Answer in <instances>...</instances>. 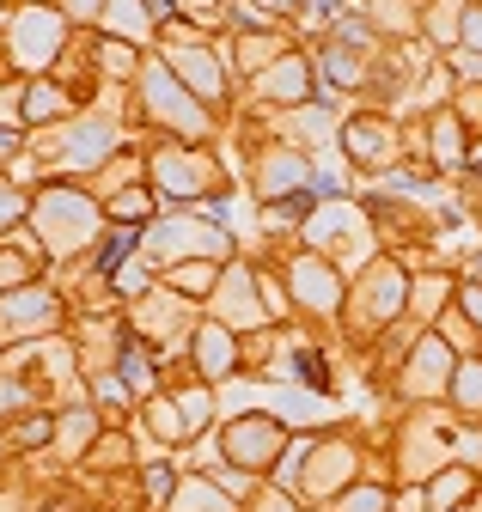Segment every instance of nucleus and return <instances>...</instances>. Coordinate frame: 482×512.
I'll use <instances>...</instances> for the list:
<instances>
[{"label": "nucleus", "mask_w": 482, "mask_h": 512, "mask_svg": "<svg viewBox=\"0 0 482 512\" xmlns=\"http://www.w3.org/2000/svg\"><path fill=\"white\" fill-rule=\"evenodd\" d=\"M464 488H470V470H440V482L428 488V512H446Z\"/></svg>", "instance_id": "nucleus-15"}, {"label": "nucleus", "mask_w": 482, "mask_h": 512, "mask_svg": "<svg viewBox=\"0 0 482 512\" xmlns=\"http://www.w3.org/2000/svg\"><path fill=\"white\" fill-rule=\"evenodd\" d=\"M159 177H165V189H171V196H202V171L196 165H184V159H159Z\"/></svg>", "instance_id": "nucleus-13"}, {"label": "nucleus", "mask_w": 482, "mask_h": 512, "mask_svg": "<svg viewBox=\"0 0 482 512\" xmlns=\"http://www.w3.org/2000/svg\"><path fill=\"white\" fill-rule=\"evenodd\" d=\"M263 7H299V0H263Z\"/></svg>", "instance_id": "nucleus-35"}, {"label": "nucleus", "mask_w": 482, "mask_h": 512, "mask_svg": "<svg viewBox=\"0 0 482 512\" xmlns=\"http://www.w3.org/2000/svg\"><path fill=\"white\" fill-rule=\"evenodd\" d=\"M153 433H159V439H190V421H184V409L153 403Z\"/></svg>", "instance_id": "nucleus-21"}, {"label": "nucleus", "mask_w": 482, "mask_h": 512, "mask_svg": "<svg viewBox=\"0 0 482 512\" xmlns=\"http://www.w3.org/2000/svg\"><path fill=\"white\" fill-rule=\"evenodd\" d=\"M293 372H299V384H306L312 397L330 391V366H324V354H312V348H306V354H293Z\"/></svg>", "instance_id": "nucleus-14"}, {"label": "nucleus", "mask_w": 482, "mask_h": 512, "mask_svg": "<svg viewBox=\"0 0 482 512\" xmlns=\"http://www.w3.org/2000/svg\"><path fill=\"white\" fill-rule=\"evenodd\" d=\"M415 305H421V311H440V305H446V281H440V275H428V281L415 287Z\"/></svg>", "instance_id": "nucleus-26"}, {"label": "nucleus", "mask_w": 482, "mask_h": 512, "mask_svg": "<svg viewBox=\"0 0 482 512\" xmlns=\"http://www.w3.org/2000/svg\"><path fill=\"white\" fill-rule=\"evenodd\" d=\"M129 244H135V232H129V226H116V232H110V244H104V269H116V256H123Z\"/></svg>", "instance_id": "nucleus-28"}, {"label": "nucleus", "mask_w": 482, "mask_h": 512, "mask_svg": "<svg viewBox=\"0 0 482 512\" xmlns=\"http://www.w3.org/2000/svg\"><path fill=\"white\" fill-rule=\"evenodd\" d=\"M385 153H391V128H385L379 116H354V122H348V159L373 165V159H385Z\"/></svg>", "instance_id": "nucleus-7"}, {"label": "nucleus", "mask_w": 482, "mask_h": 512, "mask_svg": "<svg viewBox=\"0 0 482 512\" xmlns=\"http://www.w3.org/2000/svg\"><path fill=\"white\" fill-rule=\"evenodd\" d=\"M293 293L306 299L312 311H336V305H342V281H336L324 263H299V269H293Z\"/></svg>", "instance_id": "nucleus-5"}, {"label": "nucleus", "mask_w": 482, "mask_h": 512, "mask_svg": "<svg viewBox=\"0 0 482 512\" xmlns=\"http://www.w3.org/2000/svg\"><path fill=\"white\" fill-rule=\"evenodd\" d=\"M153 104H159V110H171L184 135H202V128H208V122H202V110H196L190 98H177V92H171V80H165L159 68H153Z\"/></svg>", "instance_id": "nucleus-10"}, {"label": "nucleus", "mask_w": 482, "mask_h": 512, "mask_svg": "<svg viewBox=\"0 0 482 512\" xmlns=\"http://www.w3.org/2000/svg\"><path fill=\"white\" fill-rule=\"evenodd\" d=\"M165 494H171V470L153 464V470H147V500H165Z\"/></svg>", "instance_id": "nucleus-29"}, {"label": "nucleus", "mask_w": 482, "mask_h": 512, "mask_svg": "<svg viewBox=\"0 0 482 512\" xmlns=\"http://www.w3.org/2000/svg\"><path fill=\"white\" fill-rule=\"evenodd\" d=\"M306 55H287V61H275L269 68V98H287V104H299L306 98Z\"/></svg>", "instance_id": "nucleus-11"}, {"label": "nucleus", "mask_w": 482, "mask_h": 512, "mask_svg": "<svg viewBox=\"0 0 482 512\" xmlns=\"http://www.w3.org/2000/svg\"><path fill=\"white\" fill-rule=\"evenodd\" d=\"M452 372H458V354L446 336H421L415 342V360H409V391H452Z\"/></svg>", "instance_id": "nucleus-2"}, {"label": "nucleus", "mask_w": 482, "mask_h": 512, "mask_svg": "<svg viewBox=\"0 0 482 512\" xmlns=\"http://www.w3.org/2000/svg\"><path fill=\"white\" fill-rule=\"evenodd\" d=\"M116 287H123V293H135V287H147V269H141V263H129V269H123V281H116Z\"/></svg>", "instance_id": "nucleus-31"}, {"label": "nucleus", "mask_w": 482, "mask_h": 512, "mask_svg": "<svg viewBox=\"0 0 482 512\" xmlns=\"http://www.w3.org/2000/svg\"><path fill=\"white\" fill-rule=\"evenodd\" d=\"M336 512H385V488H354L336 500Z\"/></svg>", "instance_id": "nucleus-23"}, {"label": "nucleus", "mask_w": 482, "mask_h": 512, "mask_svg": "<svg viewBox=\"0 0 482 512\" xmlns=\"http://www.w3.org/2000/svg\"><path fill=\"white\" fill-rule=\"evenodd\" d=\"M312 458H318V464H312V476H306V482H312V494H330L336 482H348V476H354V452H348V445H312Z\"/></svg>", "instance_id": "nucleus-8"}, {"label": "nucleus", "mask_w": 482, "mask_h": 512, "mask_svg": "<svg viewBox=\"0 0 482 512\" xmlns=\"http://www.w3.org/2000/svg\"><path fill=\"white\" fill-rule=\"evenodd\" d=\"M123 384H129V391H153V360L147 354H123Z\"/></svg>", "instance_id": "nucleus-22"}, {"label": "nucleus", "mask_w": 482, "mask_h": 512, "mask_svg": "<svg viewBox=\"0 0 482 512\" xmlns=\"http://www.w3.org/2000/svg\"><path fill=\"white\" fill-rule=\"evenodd\" d=\"M306 189H312V171H306V159H299V153H275L269 165H263V196L269 202H293V196H306Z\"/></svg>", "instance_id": "nucleus-4"}, {"label": "nucleus", "mask_w": 482, "mask_h": 512, "mask_svg": "<svg viewBox=\"0 0 482 512\" xmlns=\"http://www.w3.org/2000/svg\"><path fill=\"white\" fill-rule=\"evenodd\" d=\"M281 452V421L275 415H245L238 427H226V458L238 470H257Z\"/></svg>", "instance_id": "nucleus-1"}, {"label": "nucleus", "mask_w": 482, "mask_h": 512, "mask_svg": "<svg viewBox=\"0 0 482 512\" xmlns=\"http://www.w3.org/2000/svg\"><path fill=\"white\" fill-rule=\"evenodd\" d=\"M403 299H409V281H403V269H397V263H373V275H367V305H373V317H391V311H403Z\"/></svg>", "instance_id": "nucleus-6"}, {"label": "nucleus", "mask_w": 482, "mask_h": 512, "mask_svg": "<svg viewBox=\"0 0 482 512\" xmlns=\"http://www.w3.org/2000/svg\"><path fill=\"white\" fill-rule=\"evenodd\" d=\"M7 220H19V196H13V189H0V226H7Z\"/></svg>", "instance_id": "nucleus-33"}, {"label": "nucleus", "mask_w": 482, "mask_h": 512, "mask_svg": "<svg viewBox=\"0 0 482 512\" xmlns=\"http://www.w3.org/2000/svg\"><path fill=\"white\" fill-rule=\"evenodd\" d=\"M452 397H458L464 415H482V360H458V372H452Z\"/></svg>", "instance_id": "nucleus-12"}, {"label": "nucleus", "mask_w": 482, "mask_h": 512, "mask_svg": "<svg viewBox=\"0 0 482 512\" xmlns=\"http://www.w3.org/2000/svg\"><path fill=\"white\" fill-rule=\"evenodd\" d=\"M110 153V128H80V141H74V165H92Z\"/></svg>", "instance_id": "nucleus-20"}, {"label": "nucleus", "mask_w": 482, "mask_h": 512, "mask_svg": "<svg viewBox=\"0 0 482 512\" xmlns=\"http://www.w3.org/2000/svg\"><path fill=\"white\" fill-rule=\"evenodd\" d=\"M184 74L196 80L202 98H220V74H214V61H208V55H184Z\"/></svg>", "instance_id": "nucleus-19"}, {"label": "nucleus", "mask_w": 482, "mask_h": 512, "mask_svg": "<svg viewBox=\"0 0 482 512\" xmlns=\"http://www.w3.org/2000/svg\"><path fill=\"white\" fill-rule=\"evenodd\" d=\"M476 287H482V256H476Z\"/></svg>", "instance_id": "nucleus-36"}, {"label": "nucleus", "mask_w": 482, "mask_h": 512, "mask_svg": "<svg viewBox=\"0 0 482 512\" xmlns=\"http://www.w3.org/2000/svg\"><path fill=\"white\" fill-rule=\"evenodd\" d=\"M171 287L177 293H214V263H177L171 269Z\"/></svg>", "instance_id": "nucleus-16"}, {"label": "nucleus", "mask_w": 482, "mask_h": 512, "mask_svg": "<svg viewBox=\"0 0 482 512\" xmlns=\"http://www.w3.org/2000/svg\"><path fill=\"white\" fill-rule=\"evenodd\" d=\"M25 110H31V116H62V92H43V86H37V92L25 98Z\"/></svg>", "instance_id": "nucleus-27"}, {"label": "nucleus", "mask_w": 482, "mask_h": 512, "mask_svg": "<svg viewBox=\"0 0 482 512\" xmlns=\"http://www.w3.org/2000/svg\"><path fill=\"white\" fill-rule=\"evenodd\" d=\"M19 49H25L31 61H37V55H55V19H37V13H31V19H25V43H19Z\"/></svg>", "instance_id": "nucleus-17"}, {"label": "nucleus", "mask_w": 482, "mask_h": 512, "mask_svg": "<svg viewBox=\"0 0 482 512\" xmlns=\"http://www.w3.org/2000/svg\"><path fill=\"white\" fill-rule=\"evenodd\" d=\"M306 458H312V439H299L293 452H281V458H275V488H293L299 470H306Z\"/></svg>", "instance_id": "nucleus-18"}, {"label": "nucleus", "mask_w": 482, "mask_h": 512, "mask_svg": "<svg viewBox=\"0 0 482 512\" xmlns=\"http://www.w3.org/2000/svg\"><path fill=\"white\" fill-rule=\"evenodd\" d=\"M458 305H464V317H476V324H482V287H476V281L458 293Z\"/></svg>", "instance_id": "nucleus-30"}, {"label": "nucleus", "mask_w": 482, "mask_h": 512, "mask_svg": "<svg viewBox=\"0 0 482 512\" xmlns=\"http://www.w3.org/2000/svg\"><path fill=\"white\" fill-rule=\"evenodd\" d=\"M263 512H293V506H287V500H281V494H275V500H269V506H263Z\"/></svg>", "instance_id": "nucleus-34"}, {"label": "nucleus", "mask_w": 482, "mask_h": 512, "mask_svg": "<svg viewBox=\"0 0 482 512\" xmlns=\"http://www.w3.org/2000/svg\"><path fill=\"white\" fill-rule=\"evenodd\" d=\"M55 317V299L49 293H13L0 305V336H31V330H49Z\"/></svg>", "instance_id": "nucleus-3"}, {"label": "nucleus", "mask_w": 482, "mask_h": 512, "mask_svg": "<svg viewBox=\"0 0 482 512\" xmlns=\"http://www.w3.org/2000/svg\"><path fill=\"white\" fill-rule=\"evenodd\" d=\"M196 360H202V378H226V366L238 360V348H232V336H226L220 324H202V336H196Z\"/></svg>", "instance_id": "nucleus-9"}, {"label": "nucleus", "mask_w": 482, "mask_h": 512, "mask_svg": "<svg viewBox=\"0 0 482 512\" xmlns=\"http://www.w3.org/2000/svg\"><path fill=\"white\" fill-rule=\"evenodd\" d=\"M177 409H184V421H190V433L208 421V409H214V397L202 391V384H196V391H184V397H177Z\"/></svg>", "instance_id": "nucleus-24"}, {"label": "nucleus", "mask_w": 482, "mask_h": 512, "mask_svg": "<svg viewBox=\"0 0 482 512\" xmlns=\"http://www.w3.org/2000/svg\"><path fill=\"white\" fill-rule=\"evenodd\" d=\"M464 43L482 49V13H464Z\"/></svg>", "instance_id": "nucleus-32"}, {"label": "nucleus", "mask_w": 482, "mask_h": 512, "mask_svg": "<svg viewBox=\"0 0 482 512\" xmlns=\"http://www.w3.org/2000/svg\"><path fill=\"white\" fill-rule=\"evenodd\" d=\"M147 208H153V196H147V189H123V196H116V214H123V220H147Z\"/></svg>", "instance_id": "nucleus-25"}]
</instances>
